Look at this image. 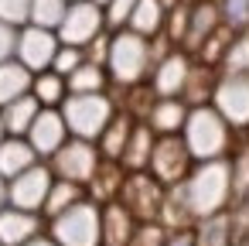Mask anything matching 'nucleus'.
<instances>
[{
  "label": "nucleus",
  "mask_w": 249,
  "mask_h": 246,
  "mask_svg": "<svg viewBox=\"0 0 249 246\" xmlns=\"http://www.w3.org/2000/svg\"><path fill=\"white\" fill-rule=\"evenodd\" d=\"M164 246H195V232H188V229H181V232H174V236H167V239H164Z\"/></svg>",
  "instance_id": "40"
},
{
  "label": "nucleus",
  "mask_w": 249,
  "mask_h": 246,
  "mask_svg": "<svg viewBox=\"0 0 249 246\" xmlns=\"http://www.w3.org/2000/svg\"><path fill=\"white\" fill-rule=\"evenodd\" d=\"M86 62H96V65H103L106 69V52H109V31H103V35H96L86 48Z\"/></svg>",
  "instance_id": "38"
},
{
  "label": "nucleus",
  "mask_w": 249,
  "mask_h": 246,
  "mask_svg": "<svg viewBox=\"0 0 249 246\" xmlns=\"http://www.w3.org/2000/svg\"><path fill=\"white\" fill-rule=\"evenodd\" d=\"M82 198H86L82 185H75V181H65V178H55V181H52V188H48V198H45L41 212H48V215L55 219L58 212L72 208V205H75V202H82Z\"/></svg>",
  "instance_id": "27"
},
{
  "label": "nucleus",
  "mask_w": 249,
  "mask_h": 246,
  "mask_svg": "<svg viewBox=\"0 0 249 246\" xmlns=\"http://www.w3.org/2000/svg\"><path fill=\"white\" fill-rule=\"evenodd\" d=\"M232 191V164L225 157L215 161H198V168L188 171L184 178V195L191 205V215H215Z\"/></svg>",
  "instance_id": "3"
},
{
  "label": "nucleus",
  "mask_w": 249,
  "mask_h": 246,
  "mask_svg": "<svg viewBox=\"0 0 249 246\" xmlns=\"http://www.w3.org/2000/svg\"><path fill=\"white\" fill-rule=\"evenodd\" d=\"M218 18L229 31H246L249 28V0H215Z\"/></svg>",
  "instance_id": "33"
},
{
  "label": "nucleus",
  "mask_w": 249,
  "mask_h": 246,
  "mask_svg": "<svg viewBox=\"0 0 249 246\" xmlns=\"http://www.w3.org/2000/svg\"><path fill=\"white\" fill-rule=\"evenodd\" d=\"M58 45H62V41H58L55 31L38 28V24H24V28L18 31V52H14V58L35 76V72L52 69V58H55Z\"/></svg>",
  "instance_id": "12"
},
{
  "label": "nucleus",
  "mask_w": 249,
  "mask_h": 246,
  "mask_svg": "<svg viewBox=\"0 0 249 246\" xmlns=\"http://www.w3.org/2000/svg\"><path fill=\"white\" fill-rule=\"evenodd\" d=\"M82 62H86V52H82V48H75V45H58V52H55V58H52V72L72 76Z\"/></svg>",
  "instance_id": "34"
},
{
  "label": "nucleus",
  "mask_w": 249,
  "mask_h": 246,
  "mask_svg": "<svg viewBox=\"0 0 249 246\" xmlns=\"http://www.w3.org/2000/svg\"><path fill=\"white\" fill-rule=\"evenodd\" d=\"M222 28V18H218V4L215 0H195L191 4V11H188V31H184V41H181V48L191 55V52H198L215 31Z\"/></svg>",
  "instance_id": "15"
},
{
  "label": "nucleus",
  "mask_w": 249,
  "mask_h": 246,
  "mask_svg": "<svg viewBox=\"0 0 249 246\" xmlns=\"http://www.w3.org/2000/svg\"><path fill=\"white\" fill-rule=\"evenodd\" d=\"M24 140H28V144L35 147V154L45 161V157H52V154L69 140V127H65V120H62V113H58V110L41 106V110H38V116L31 120L28 133H24Z\"/></svg>",
  "instance_id": "14"
},
{
  "label": "nucleus",
  "mask_w": 249,
  "mask_h": 246,
  "mask_svg": "<svg viewBox=\"0 0 249 246\" xmlns=\"http://www.w3.org/2000/svg\"><path fill=\"white\" fill-rule=\"evenodd\" d=\"M21 246H58L55 239H41V236H31L28 243H21Z\"/></svg>",
  "instance_id": "41"
},
{
  "label": "nucleus",
  "mask_w": 249,
  "mask_h": 246,
  "mask_svg": "<svg viewBox=\"0 0 249 246\" xmlns=\"http://www.w3.org/2000/svg\"><path fill=\"white\" fill-rule=\"evenodd\" d=\"M120 198L126 205V212L137 219H154L164 205V185L143 168V171H126L123 174V185H120Z\"/></svg>",
  "instance_id": "9"
},
{
  "label": "nucleus",
  "mask_w": 249,
  "mask_h": 246,
  "mask_svg": "<svg viewBox=\"0 0 249 246\" xmlns=\"http://www.w3.org/2000/svg\"><path fill=\"white\" fill-rule=\"evenodd\" d=\"M96 4H99V7H106V4H109V0H96Z\"/></svg>",
  "instance_id": "44"
},
{
  "label": "nucleus",
  "mask_w": 249,
  "mask_h": 246,
  "mask_svg": "<svg viewBox=\"0 0 249 246\" xmlns=\"http://www.w3.org/2000/svg\"><path fill=\"white\" fill-rule=\"evenodd\" d=\"M133 4H137V0H109V4L103 7V14H106V31H120V28H126Z\"/></svg>",
  "instance_id": "36"
},
{
  "label": "nucleus",
  "mask_w": 249,
  "mask_h": 246,
  "mask_svg": "<svg viewBox=\"0 0 249 246\" xmlns=\"http://www.w3.org/2000/svg\"><path fill=\"white\" fill-rule=\"evenodd\" d=\"M65 86H69V93H106L109 76H106L103 65H96V62H82L72 76H65Z\"/></svg>",
  "instance_id": "26"
},
{
  "label": "nucleus",
  "mask_w": 249,
  "mask_h": 246,
  "mask_svg": "<svg viewBox=\"0 0 249 246\" xmlns=\"http://www.w3.org/2000/svg\"><path fill=\"white\" fill-rule=\"evenodd\" d=\"M38 161L41 157L35 154V147L24 137H4V140H0V178H4V181L18 178L21 171H28Z\"/></svg>",
  "instance_id": "19"
},
{
  "label": "nucleus",
  "mask_w": 249,
  "mask_h": 246,
  "mask_svg": "<svg viewBox=\"0 0 249 246\" xmlns=\"http://www.w3.org/2000/svg\"><path fill=\"white\" fill-rule=\"evenodd\" d=\"M0 21L24 28L31 21V0H0Z\"/></svg>",
  "instance_id": "35"
},
{
  "label": "nucleus",
  "mask_w": 249,
  "mask_h": 246,
  "mask_svg": "<svg viewBox=\"0 0 249 246\" xmlns=\"http://www.w3.org/2000/svg\"><path fill=\"white\" fill-rule=\"evenodd\" d=\"M38 110H41V103H38L31 93H28V96H18V99L7 103V106H0V120H4L7 137H24L28 127H31V120L38 116Z\"/></svg>",
  "instance_id": "22"
},
{
  "label": "nucleus",
  "mask_w": 249,
  "mask_h": 246,
  "mask_svg": "<svg viewBox=\"0 0 249 246\" xmlns=\"http://www.w3.org/2000/svg\"><path fill=\"white\" fill-rule=\"evenodd\" d=\"M18 31H21V28L0 21V62L14 58V52H18Z\"/></svg>",
  "instance_id": "39"
},
{
  "label": "nucleus",
  "mask_w": 249,
  "mask_h": 246,
  "mask_svg": "<svg viewBox=\"0 0 249 246\" xmlns=\"http://www.w3.org/2000/svg\"><path fill=\"white\" fill-rule=\"evenodd\" d=\"M52 174L55 178H65V181H75V185H89V178L96 174L103 154L96 147V140H82V137H69L52 157Z\"/></svg>",
  "instance_id": "6"
},
{
  "label": "nucleus",
  "mask_w": 249,
  "mask_h": 246,
  "mask_svg": "<svg viewBox=\"0 0 249 246\" xmlns=\"http://www.w3.org/2000/svg\"><path fill=\"white\" fill-rule=\"evenodd\" d=\"M188 11H191V4H184V0H178V4L167 7V14H164V38H167L171 45H181V41H184Z\"/></svg>",
  "instance_id": "32"
},
{
  "label": "nucleus",
  "mask_w": 249,
  "mask_h": 246,
  "mask_svg": "<svg viewBox=\"0 0 249 246\" xmlns=\"http://www.w3.org/2000/svg\"><path fill=\"white\" fill-rule=\"evenodd\" d=\"M188 72H191V55L184 48L167 52L164 58L154 62V76H150V93L157 99H181L184 86H188Z\"/></svg>",
  "instance_id": "13"
},
{
  "label": "nucleus",
  "mask_w": 249,
  "mask_h": 246,
  "mask_svg": "<svg viewBox=\"0 0 249 246\" xmlns=\"http://www.w3.org/2000/svg\"><path fill=\"white\" fill-rule=\"evenodd\" d=\"M52 181H55V174H52V168H48L45 161L31 164L28 171H21L18 178L7 181V205L24 208V212H41Z\"/></svg>",
  "instance_id": "11"
},
{
  "label": "nucleus",
  "mask_w": 249,
  "mask_h": 246,
  "mask_svg": "<svg viewBox=\"0 0 249 246\" xmlns=\"http://www.w3.org/2000/svg\"><path fill=\"white\" fill-rule=\"evenodd\" d=\"M31 79H35V76H31L18 58L0 62V106L14 103L18 96H28V93H31Z\"/></svg>",
  "instance_id": "24"
},
{
  "label": "nucleus",
  "mask_w": 249,
  "mask_h": 246,
  "mask_svg": "<svg viewBox=\"0 0 249 246\" xmlns=\"http://www.w3.org/2000/svg\"><path fill=\"white\" fill-rule=\"evenodd\" d=\"M31 96H35L41 106H52V110H58V106H62V99L69 96L65 76H58V72H52V69H45V72H35V79H31Z\"/></svg>",
  "instance_id": "25"
},
{
  "label": "nucleus",
  "mask_w": 249,
  "mask_h": 246,
  "mask_svg": "<svg viewBox=\"0 0 249 246\" xmlns=\"http://www.w3.org/2000/svg\"><path fill=\"white\" fill-rule=\"evenodd\" d=\"M4 205H7V181L0 178V208H4Z\"/></svg>",
  "instance_id": "42"
},
{
  "label": "nucleus",
  "mask_w": 249,
  "mask_h": 246,
  "mask_svg": "<svg viewBox=\"0 0 249 246\" xmlns=\"http://www.w3.org/2000/svg\"><path fill=\"white\" fill-rule=\"evenodd\" d=\"M7 137V130H4V120H0V140H4Z\"/></svg>",
  "instance_id": "43"
},
{
  "label": "nucleus",
  "mask_w": 249,
  "mask_h": 246,
  "mask_svg": "<svg viewBox=\"0 0 249 246\" xmlns=\"http://www.w3.org/2000/svg\"><path fill=\"white\" fill-rule=\"evenodd\" d=\"M69 137H82V140H96L103 133V127L113 120L116 106L106 93H69L58 106Z\"/></svg>",
  "instance_id": "4"
},
{
  "label": "nucleus",
  "mask_w": 249,
  "mask_h": 246,
  "mask_svg": "<svg viewBox=\"0 0 249 246\" xmlns=\"http://www.w3.org/2000/svg\"><path fill=\"white\" fill-rule=\"evenodd\" d=\"M195 168V157L188 154V144L181 140V133H164L154 140V151H150V161H147V171L160 181V185H178L188 178V171Z\"/></svg>",
  "instance_id": "7"
},
{
  "label": "nucleus",
  "mask_w": 249,
  "mask_h": 246,
  "mask_svg": "<svg viewBox=\"0 0 249 246\" xmlns=\"http://www.w3.org/2000/svg\"><path fill=\"white\" fill-rule=\"evenodd\" d=\"M133 116L123 110H116L113 113V120L103 127V133L96 137V147H99V154H103V161H120L123 157V147H126V140H130V130H133Z\"/></svg>",
  "instance_id": "20"
},
{
  "label": "nucleus",
  "mask_w": 249,
  "mask_h": 246,
  "mask_svg": "<svg viewBox=\"0 0 249 246\" xmlns=\"http://www.w3.org/2000/svg\"><path fill=\"white\" fill-rule=\"evenodd\" d=\"M154 69V58H150V38L130 31V28H120V31H109V52H106V76L116 82V86H140Z\"/></svg>",
  "instance_id": "1"
},
{
  "label": "nucleus",
  "mask_w": 249,
  "mask_h": 246,
  "mask_svg": "<svg viewBox=\"0 0 249 246\" xmlns=\"http://www.w3.org/2000/svg\"><path fill=\"white\" fill-rule=\"evenodd\" d=\"M38 236V212H24L14 205L0 208V246H21Z\"/></svg>",
  "instance_id": "17"
},
{
  "label": "nucleus",
  "mask_w": 249,
  "mask_h": 246,
  "mask_svg": "<svg viewBox=\"0 0 249 246\" xmlns=\"http://www.w3.org/2000/svg\"><path fill=\"white\" fill-rule=\"evenodd\" d=\"M69 4H75V0H69Z\"/></svg>",
  "instance_id": "45"
},
{
  "label": "nucleus",
  "mask_w": 249,
  "mask_h": 246,
  "mask_svg": "<svg viewBox=\"0 0 249 246\" xmlns=\"http://www.w3.org/2000/svg\"><path fill=\"white\" fill-rule=\"evenodd\" d=\"M229 133L232 127L222 120V113L212 106V103H198V106H188V116H184V127H181V140L188 144V154L198 161H215L229 151Z\"/></svg>",
  "instance_id": "2"
},
{
  "label": "nucleus",
  "mask_w": 249,
  "mask_h": 246,
  "mask_svg": "<svg viewBox=\"0 0 249 246\" xmlns=\"http://www.w3.org/2000/svg\"><path fill=\"white\" fill-rule=\"evenodd\" d=\"M52 236L58 246H99V205L92 198L75 202L72 208L52 219Z\"/></svg>",
  "instance_id": "5"
},
{
  "label": "nucleus",
  "mask_w": 249,
  "mask_h": 246,
  "mask_svg": "<svg viewBox=\"0 0 249 246\" xmlns=\"http://www.w3.org/2000/svg\"><path fill=\"white\" fill-rule=\"evenodd\" d=\"M222 65H225V72H249V28L232 35V41L222 55Z\"/></svg>",
  "instance_id": "30"
},
{
  "label": "nucleus",
  "mask_w": 249,
  "mask_h": 246,
  "mask_svg": "<svg viewBox=\"0 0 249 246\" xmlns=\"http://www.w3.org/2000/svg\"><path fill=\"white\" fill-rule=\"evenodd\" d=\"M103 31H106V14H103V7L96 4V0H75V4H69L62 24L55 28L58 41L62 45H75V48H86Z\"/></svg>",
  "instance_id": "8"
},
{
  "label": "nucleus",
  "mask_w": 249,
  "mask_h": 246,
  "mask_svg": "<svg viewBox=\"0 0 249 246\" xmlns=\"http://www.w3.org/2000/svg\"><path fill=\"white\" fill-rule=\"evenodd\" d=\"M229 243V219L225 215H205L198 236H195V246H225Z\"/></svg>",
  "instance_id": "31"
},
{
  "label": "nucleus",
  "mask_w": 249,
  "mask_h": 246,
  "mask_svg": "<svg viewBox=\"0 0 249 246\" xmlns=\"http://www.w3.org/2000/svg\"><path fill=\"white\" fill-rule=\"evenodd\" d=\"M184 116H188V103L184 99H154L147 116H143V123L157 137H164V133H181Z\"/></svg>",
  "instance_id": "18"
},
{
  "label": "nucleus",
  "mask_w": 249,
  "mask_h": 246,
  "mask_svg": "<svg viewBox=\"0 0 249 246\" xmlns=\"http://www.w3.org/2000/svg\"><path fill=\"white\" fill-rule=\"evenodd\" d=\"M164 14H167L164 0H137L133 11H130L126 28L137 31V35H143V38H154V35L164 31Z\"/></svg>",
  "instance_id": "23"
},
{
  "label": "nucleus",
  "mask_w": 249,
  "mask_h": 246,
  "mask_svg": "<svg viewBox=\"0 0 249 246\" xmlns=\"http://www.w3.org/2000/svg\"><path fill=\"white\" fill-rule=\"evenodd\" d=\"M154 140H157V133H154L143 120H137L133 130H130V140H126V147H123V157H120L123 171H143L147 161H150Z\"/></svg>",
  "instance_id": "21"
},
{
  "label": "nucleus",
  "mask_w": 249,
  "mask_h": 246,
  "mask_svg": "<svg viewBox=\"0 0 249 246\" xmlns=\"http://www.w3.org/2000/svg\"><path fill=\"white\" fill-rule=\"evenodd\" d=\"M126 246H164V229L154 226V222H147V226L133 229V236H130Z\"/></svg>",
  "instance_id": "37"
},
{
  "label": "nucleus",
  "mask_w": 249,
  "mask_h": 246,
  "mask_svg": "<svg viewBox=\"0 0 249 246\" xmlns=\"http://www.w3.org/2000/svg\"><path fill=\"white\" fill-rule=\"evenodd\" d=\"M133 215L126 212L123 202H109L106 208H99V243L106 246H126L133 236Z\"/></svg>",
  "instance_id": "16"
},
{
  "label": "nucleus",
  "mask_w": 249,
  "mask_h": 246,
  "mask_svg": "<svg viewBox=\"0 0 249 246\" xmlns=\"http://www.w3.org/2000/svg\"><path fill=\"white\" fill-rule=\"evenodd\" d=\"M120 185H123V164L120 161H99L96 174L89 178V188L96 198H113L120 195Z\"/></svg>",
  "instance_id": "28"
},
{
  "label": "nucleus",
  "mask_w": 249,
  "mask_h": 246,
  "mask_svg": "<svg viewBox=\"0 0 249 246\" xmlns=\"http://www.w3.org/2000/svg\"><path fill=\"white\" fill-rule=\"evenodd\" d=\"M229 127H249V72H229L215 82L208 99Z\"/></svg>",
  "instance_id": "10"
},
{
  "label": "nucleus",
  "mask_w": 249,
  "mask_h": 246,
  "mask_svg": "<svg viewBox=\"0 0 249 246\" xmlns=\"http://www.w3.org/2000/svg\"><path fill=\"white\" fill-rule=\"evenodd\" d=\"M65 11H69V0H31V21L28 24H38V28L55 31L62 24Z\"/></svg>",
  "instance_id": "29"
}]
</instances>
